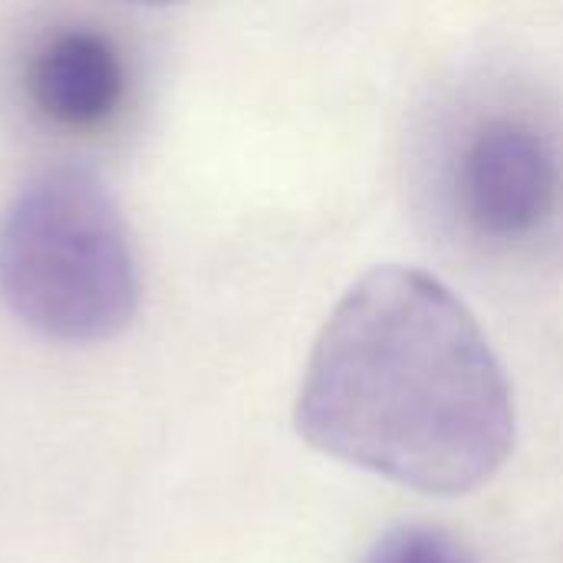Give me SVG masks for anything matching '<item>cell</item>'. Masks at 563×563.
Listing matches in <instances>:
<instances>
[{"label":"cell","mask_w":563,"mask_h":563,"mask_svg":"<svg viewBox=\"0 0 563 563\" xmlns=\"http://www.w3.org/2000/svg\"><path fill=\"white\" fill-rule=\"evenodd\" d=\"M297 432L426 495H465L515 449L511 383L472 310L432 274L379 267L320 330Z\"/></svg>","instance_id":"6da1fadb"},{"label":"cell","mask_w":563,"mask_h":563,"mask_svg":"<svg viewBox=\"0 0 563 563\" xmlns=\"http://www.w3.org/2000/svg\"><path fill=\"white\" fill-rule=\"evenodd\" d=\"M139 264L129 224L86 165L30 178L0 218V300L56 343L119 336L139 310Z\"/></svg>","instance_id":"7a4b0ae2"},{"label":"cell","mask_w":563,"mask_h":563,"mask_svg":"<svg viewBox=\"0 0 563 563\" xmlns=\"http://www.w3.org/2000/svg\"><path fill=\"white\" fill-rule=\"evenodd\" d=\"M449 198L462 228L495 247L531 244L563 211V148L531 115L478 119L449 165Z\"/></svg>","instance_id":"3957f363"},{"label":"cell","mask_w":563,"mask_h":563,"mask_svg":"<svg viewBox=\"0 0 563 563\" xmlns=\"http://www.w3.org/2000/svg\"><path fill=\"white\" fill-rule=\"evenodd\" d=\"M23 92L43 122L63 132H92L122 109L129 66L106 30L63 26L26 56Z\"/></svg>","instance_id":"277c9868"},{"label":"cell","mask_w":563,"mask_h":563,"mask_svg":"<svg viewBox=\"0 0 563 563\" xmlns=\"http://www.w3.org/2000/svg\"><path fill=\"white\" fill-rule=\"evenodd\" d=\"M366 563H478L449 531L432 525H406L389 531Z\"/></svg>","instance_id":"5b68a950"}]
</instances>
